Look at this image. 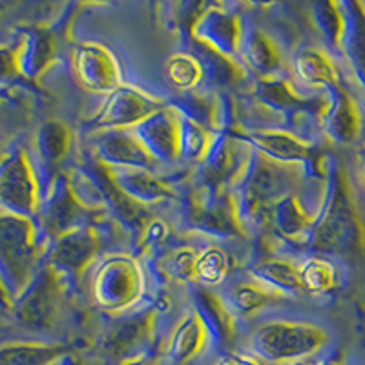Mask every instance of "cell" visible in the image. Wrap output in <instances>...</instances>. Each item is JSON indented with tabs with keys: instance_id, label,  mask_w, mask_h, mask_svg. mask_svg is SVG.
<instances>
[{
	"instance_id": "cell-40",
	"label": "cell",
	"mask_w": 365,
	"mask_h": 365,
	"mask_svg": "<svg viewBox=\"0 0 365 365\" xmlns=\"http://www.w3.org/2000/svg\"><path fill=\"white\" fill-rule=\"evenodd\" d=\"M214 365H263L252 354H225Z\"/></svg>"
},
{
	"instance_id": "cell-18",
	"label": "cell",
	"mask_w": 365,
	"mask_h": 365,
	"mask_svg": "<svg viewBox=\"0 0 365 365\" xmlns=\"http://www.w3.org/2000/svg\"><path fill=\"white\" fill-rule=\"evenodd\" d=\"M91 158L106 168L155 170L159 165L132 130H103L91 133Z\"/></svg>"
},
{
	"instance_id": "cell-36",
	"label": "cell",
	"mask_w": 365,
	"mask_h": 365,
	"mask_svg": "<svg viewBox=\"0 0 365 365\" xmlns=\"http://www.w3.org/2000/svg\"><path fill=\"white\" fill-rule=\"evenodd\" d=\"M214 139V132L181 113V135H179V159L201 165Z\"/></svg>"
},
{
	"instance_id": "cell-31",
	"label": "cell",
	"mask_w": 365,
	"mask_h": 365,
	"mask_svg": "<svg viewBox=\"0 0 365 365\" xmlns=\"http://www.w3.org/2000/svg\"><path fill=\"white\" fill-rule=\"evenodd\" d=\"M200 250L192 245H179L166 249L165 252L152 259L154 274L166 283L194 282L195 259Z\"/></svg>"
},
{
	"instance_id": "cell-9",
	"label": "cell",
	"mask_w": 365,
	"mask_h": 365,
	"mask_svg": "<svg viewBox=\"0 0 365 365\" xmlns=\"http://www.w3.org/2000/svg\"><path fill=\"white\" fill-rule=\"evenodd\" d=\"M103 214L88 210L73 194L68 181L66 170L58 172L44 188V197L38 208V214L35 217L38 232L44 237L46 245L55 237L75 230V228L88 227V225H97Z\"/></svg>"
},
{
	"instance_id": "cell-27",
	"label": "cell",
	"mask_w": 365,
	"mask_h": 365,
	"mask_svg": "<svg viewBox=\"0 0 365 365\" xmlns=\"http://www.w3.org/2000/svg\"><path fill=\"white\" fill-rule=\"evenodd\" d=\"M194 309L210 329L216 345L227 347L236 340L240 318L228 307L223 296L200 285L194 291Z\"/></svg>"
},
{
	"instance_id": "cell-43",
	"label": "cell",
	"mask_w": 365,
	"mask_h": 365,
	"mask_svg": "<svg viewBox=\"0 0 365 365\" xmlns=\"http://www.w3.org/2000/svg\"><path fill=\"white\" fill-rule=\"evenodd\" d=\"M263 364V361H262ZM263 365H316V361L311 360H298V361H285V364H263Z\"/></svg>"
},
{
	"instance_id": "cell-4",
	"label": "cell",
	"mask_w": 365,
	"mask_h": 365,
	"mask_svg": "<svg viewBox=\"0 0 365 365\" xmlns=\"http://www.w3.org/2000/svg\"><path fill=\"white\" fill-rule=\"evenodd\" d=\"M46 241L34 220L0 214V283L11 302L41 269Z\"/></svg>"
},
{
	"instance_id": "cell-30",
	"label": "cell",
	"mask_w": 365,
	"mask_h": 365,
	"mask_svg": "<svg viewBox=\"0 0 365 365\" xmlns=\"http://www.w3.org/2000/svg\"><path fill=\"white\" fill-rule=\"evenodd\" d=\"M223 298L237 318L252 316L267 309L269 305H274V303L285 299L283 296L276 294V292H272L270 289H267L265 285H262V283L252 278L241 279V282H236L234 285L228 287Z\"/></svg>"
},
{
	"instance_id": "cell-17",
	"label": "cell",
	"mask_w": 365,
	"mask_h": 365,
	"mask_svg": "<svg viewBox=\"0 0 365 365\" xmlns=\"http://www.w3.org/2000/svg\"><path fill=\"white\" fill-rule=\"evenodd\" d=\"M322 203L311 207L309 200L302 194V188L285 195L270 210L269 223L274 236L282 243L307 250Z\"/></svg>"
},
{
	"instance_id": "cell-25",
	"label": "cell",
	"mask_w": 365,
	"mask_h": 365,
	"mask_svg": "<svg viewBox=\"0 0 365 365\" xmlns=\"http://www.w3.org/2000/svg\"><path fill=\"white\" fill-rule=\"evenodd\" d=\"M291 66L296 83L303 88H311L312 91H325L341 83L336 63L322 48L314 46L299 48L292 55Z\"/></svg>"
},
{
	"instance_id": "cell-2",
	"label": "cell",
	"mask_w": 365,
	"mask_h": 365,
	"mask_svg": "<svg viewBox=\"0 0 365 365\" xmlns=\"http://www.w3.org/2000/svg\"><path fill=\"white\" fill-rule=\"evenodd\" d=\"M309 172L302 166L270 161L252 150L245 172L232 188L237 216L245 234L256 232L269 223L270 210L282 197L299 190Z\"/></svg>"
},
{
	"instance_id": "cell-42",
	"label": "cell",
	"mask_w": 365,
	"mask_h": 365,
	"mask_svg": "<svg viewBox=\"0 0 365 365\" xmlns=\"http://www.w3.org/2000/svg\"><path fill=\"white\" fill-rule=\"evenodd\" d=\"M11 307H13L11 298H9V294L6 292V289L2 287V283H0V309H11Z\"/></svg>"
},
{
	"instance_id": "cell-3",
	"label": "cell",
	"mask_w": 365,
	"mask_h": 365,
	"mask_svg": "<svg viewBox=\"0 0 365 365\" xmlns=\"http://www.w3.org/2000/svg\"><path fill=\"white\" fill-rule=\"evenodd\" d=\"M90 294L96 307L106 314H126L145 302L148 272L133 254L110 252L91 269Z\"/></svg>"
},
{
	"instance_id": "cell-29",
	"label": "cell",
	"mask_w": 365,
	"mask_h": 365,
	"mask_svg": "<svg viewBox=\"0 0 365 365\" xmlns=\"http://www.w3.org/2000/svg\"><path fill=\"white\" fill-rule=\"evenodd\" d=\"M341 6L345 13V34L341 38L340 51L365 97V4L341 2Z\"/></svg>"
},
{
	"instance_id": "cell-5",
	"label": "cell",
	"mask_w": 365,
	"mask_h": 365,
	"mask_svg": "<svg viewBox=\"0 0 365 365\" xmlns=\"http://www.w3.org/2000/svg\"><path fill=\"white\" fill-rule=\"evenodd\" d=\"M329 340V332L311 322L272 319L252 332L250 353L263 364L311 360Z\"/></svg>"
},
{
	"instance_id": "cell-16",
	"label": "cell",
	"mask_w": 365,
	"mask_h": 365,
	"mask_svg": "<svg viewBox=\"0 0 365 365\" xmlns=\"http://www.w3.org/2000/svg\"><path fill=\"white\" fill-rule=\"evenodd\" d=\"M252 148L232 132L214 133L207 158L200 165V179L232 190L245 172Z\"/></svg>"
},
{
	"instance_id": "cell-33",
	"label": "cell",
	"mask_w": 365,
	"mask_h": 365,
	"mask_svg": "<svg viewBox=\"0 0 365 365\" xmlns=\"http://www.w3.org/2000/svg\"><path fill=\"white\" fill-rule=\"evenodd\" d=\"M165 77L181 93L200 90L207 83L203 64L190 50L178 51L166 58Z\"/></svg>"
},
{
	"instance_id": "cell-23",
	"label": "cell",
	"mask_w": 365,
	"mask_h": 365,
	"mask_svg": "<svg viewBox=\"0 0 365 365\" xmlns=\"http://www.w3.org/2000/svg\"><path fill=\"white\" fill-rule=\"evenodd\" d=\"M237 58L249 75L254 73L256 79L282 75L285 63L279 42L262 28H245Z\"/></svg>"
},
{
	"instance_id": "cell-20",
	"label": "cell",
	"mask_w": 365,
	"mask_h": 365,
	"mask_svg": "<svg viewBox=\"0 0 365 365\" xmlns=\"http://www.w3.org/2000/svg\"><path fill=\"white\" fill-rule=\"evenodd\" d=\"M132 132L145 150L158 163L179 161V135H181V112L174 104L166 103L143 123L133 126Z\"/></svg>"
},
{
	"instance_id": "cell-32",
	"label": "cell",
	"mask_w": 365,
	"mask_h": 365,
	"mask_svg": "<svg viewBox=\"0 0 365 365\" xmlns=\"http://www.w3.org/2000/svg\"><path fill=\"white\" fill-rule=\"evenodd\" d=\"M299 282H302L303 292L307 294H331L340 285V270L331 259L316 254L299 263Z\"/></svg>"
},
{
	"instance_id": "cell-7",
	"label": "cell",
	"mask_w": 365,
	"mask_h": 365,
	"mask_svg": "<svg viewBox=\"0 0 365 365\" xmlns=\"http://www.w3.org/2000/svg\"><path fill=\"white\" fill-rule=\"evenodd\" d=\"M237 135L243 143L250 146L254 152L265 155L267 159L282 165L302 166L309 172L311 178L325 181L327 175V163L319 154L314 141L309 137L285 128H237L227 130Z\"/></svg>"
},
{
	"instance_id": "cell-34",
	"label": "cell",
	"mask_w": 365,
	"mask_h": 365,
	"mask_svg": "<svg viewBox=\"0 0 365 365\" xmlns=\"http://www.w3.org/2000/svg\"><path fill=\"white\" fill-rule=\"evenodd\" d=\"M64 356L63 345L19 344L0 349V365H55Z\"/></svg>"
},
{
	"instance_id": "cell-12",
	"label": "cell",
	"mask_w": 365,
	"mask_h": 365,
	"mask_svg": "<svg viewBox=\"0 0 365 365\" xmlns=\"http://www.w3.org/2000/svg\"><path fill=\"white\" fill-rule=\"evenodd\" d=\"M159 316L161 314L154 303L141 305L126 314L113 316V322L101 338V353L117 361V365L137 354L148 353Z\"/></svg>"
},
{
	"instance_id": "cell-44",
	"label": "cell",
	"mask_w": 365,
	"mask_h": 365,
	"mask_svg": "<svg viewBox=\"0 0 365 365\" xmlns=\"http://www.w3.org/2000/svg\"><path fill=\"white\" fill-rule=\"evenodd\" d=\"M316 365H344V364H341V361H338V360H331V358H329V360L319 361V364H316Z\"/></svg>"
},
{
	"instance_id": "cell-19",
	"label": "cell",
	"mask_w": 365,
	"mask_h": 365,
	"mask_svg": "<svg viewBox=\"0 0 365 365\" xmlns=\"http://www.w3.org/2000/svg\"><path fill=\"white\" fill-rule=\"evenodd\" d=\"M325 93L327 104L319 117V130L334 145H353L358 141L364 125L358 103L341 83L325 90Z\"/></svg>"
},
{
	"instance_id": "cell-13",
	"label": "cell",
	"mask_w": 365,
	"mask_h": 365,
	"mask_svg": "<svg viewBox=\"0 0 365 365\" xmlns=\"http://www.w3.org/2000/svg\"><path fill=\"white\" fill-rule=\"evenodd\" d=\"M165 106L166 101L150 96L141 88L123 84L104 97L99 108L88 120V128L91 133L103 130H132Z\"/></svg>"
},
{
	"instance_id": "cell-15",
	"label": "cell",
	"mask_w": 365,
	"mask_h": 365,
	"mask_svg": "<svg viewBox=\"0 0 365 365\" xmlns=\"http://www.w3.org/2000/svg\"><path fill=\"white\" fill-rule=\"evenodd\" d=\"M71 68L77 84L90 93L106 97L125 84L119 58L103 42H79L71 55Z\"/></svg>"
},
{
	"instance_id": "cell-26",
	"label": "cell",
	"mask_w": 365,
	"mask_h": 365,
	"mask_svg": "<svg viewBox=\"0 0 365 365\" xmlns=\"http://www.w3.org/2000/svg\"><path fill=\"white\" fill-rule=\"evenodd\" d=\"M249 276L285 299L303 292L298 263L276 254H263L256 257L249 267Z\"/></svg>"
},
{
	"instance_id": "cell-41",
	"label": "cell",
	"mask_w": 365,
	"mask_h": 365,
	"mask_svg": "<svg viewBox=\"0 0 365 365\" xmlns=\"http://www.w3.org/2000/svg\"><path fill=\"white\" fill-rule=\"evenodd\" d=\"M119 365H154V356L148 353H143V354H137V356L128 358V360L120 361Z\"/></svg>"
},
{
	"instance_id": "cell-35",
	"label": "cell",
	"mask_w": 365,
	"mask_h": 365,
	"mask_svg": "<svg viewBox=\"0 0 365 365\" xmlns=\"http://www.w3.org/2000/svg\"><path fill=\"white\" fill-rule=\"evenodd\" d=\"M230 272V257L227 250L220 245H207L197 252L195 259L194 282L201 287L214 289V287L223 285L225 279Z\"/></svg>"
},
{
	"instance_id": "cell-45",
	"label": "cell",
	"mask_w": 365,
	"mask_h": 365,
	"mask_svg": "<svg viewBox=\"0 0 365 365\" xmlns=\"http://www.w3.org/2000/svg\"><path fill=\"white\" fill-rule=\"evenodd\" d=\"M361 175H364V181H365V158H364V168H361Z\"/></svg>"
},
{
	"instance_id": "cell-22",
	"label": "cell",
	"mask_w": 365,
	"mask_h": 365,
	"mask_svg": "<svg viewBox=\"0 0 365 365\" xmlns=\"http://www.w3.org/2000/svg\"><path fill=\"white\" fill-rule=\"evenodd\" d=\"M115 187L143 208H152L158 205L178 200V187L166 179L159 178L154 170L139 168H108Z\"/></svg>"
},
{
	"instance_id": "cell-11",
	"label": "cell",
	"mask_w": 365,
	"mask_h": 365,
	"mask_svg": "<svg viewBox=\"0 0 365 365\" xmlns=\"http://www.w3.org/2000/svg\"><path fill=\"white\" fill-rule=\"evenodd\" d=\"M245 28L240 13L227 6L197 4L182 34L185 41L195 42L225 57L237 58Z\"/></svg>"
},
{
	"instance_id": "cell-24",
	"label": "cell",
	"mask_w": 365,
	"mask_h": 365,
	"mask_svg": "<svg viewBox=\"0 0 365 365\" xmlns=\"http://www.w3.org/2000/svg\"><path fill=\"white\" fill-rule=\"evenodd\" d=\"M73 143V130L61 120H46L44 125L38 126L34 139L35 159H37L42 174L48 175V182L58 172H63L61 168L70 158ZM48 182H46V187H48Z\"/></svg>"
},
{
	"instance_id": "cell-14",
	"label": "cell",
	"mask_w": 365,
	"mask_h": 365,
	"mask_svg": "<svg viewBox=\"0 0 365 365\" xmlns=\"http://www.w3.org/2000/svg\"><path fill=\"white\" fill-rule=\"evenodd\" d=\"M66 287L68 283L50 265L42 263L28 287L13 299L11 309L26 327L35 331L48 329L61 309Z\"/></svg>"
},
{
	"instance_id": "cell-10",
	"label": "cell",
	"mask_w": 365,
	"mask_h": 365,
	"mask_svg": "<svg viewBox=\"0 0 365 365\" xmlns=\"http://www.w3.org/2000/svg\"><path fill=\"white\" fill-rule=\"evenodd\" d=\"M104 247V236L97 225L75 228L48 243L44 263L68 283L79 285L101 259Z\"/></svg>"
},
{
	"instance_id": "cell-28",
	"label": "cell",
	"mask_w": 365,
	"mask_h": 365,
	"mask_svg": "<svg viewBox=\"0 0 365 365\" xmlns=\"http://www.w3.org/2000/svg\"><path fill=\"white\" fill-rule=\"evenodd\" d=\"M57 57V41L51 29L29 28L17 44L19 70L24 79L35 81Z\"/></svg>"
},
{
	"instance_id": "cell-38",
	"label": "cell",
	"mask_w": 365,
	"mask_h": 365,
	"mask_svg": "<svg viewBox=\"0 0 365 365\" xmlns=\"http://www.w3.org/2000/svg\"><path fill=\"white\" fill-rule=\"evenodd\" d=\"M172 240H174V228L163 217H150L139 236L135 237V245L139 252L145 256H155L165 252L166 249L172 247Z\"/></svg>"
},
{
	"instance_id": "cell-39",
	"label": "cell",
	"mask_w": 365,
	"mask_h": 365,
	"mask_svg": "<svg viewBox=\"0 0 365 365\" xmlns=\"http://www.w3.org/2000/svg\"><path fill=\"white\" fill-rule=\"evenodd\" d=\"M21 70H19L17 61V46H0V84L13 83L15 79H21Z\"/></svg>"
},
{
	"instance_id": "cell-1",
	"label": "cell",
	"mask_w": 365,
	"mask_h": 365,
	"mask_svg": "<svg viewBox=\"0 0 365 365\" xmlns=\"http://www.w3.org/2000/svg\"><path fill=\"white\" fill-rule=\"evenodd\" d=\"M365 249V227L347 170L338 161L327 163L325 190L307 250L334 256H354Z\"/></svg>"
},
{
	"instance_id": "cell-8",
	"label": "cell",
	"mask_w": 365,
	"mask_h": 365,
	"mask_svg": "<svg viewBox=\"0 0 365 365\" xmlns=\"http://www.w3.org/2000/svg\"><path fill=\"white\" fill-rule=\"evenodd\" d=\"M44 190L37 168L24 148L9 150L0 159V214L34 220L42 205Z\"/></svg>"
},
{
	"instance_id": "cell-6",
	"label": "cell",
	"mask_w": 365,
	"mask_h": 365,
	"mask_svg": "<svg viewBox=\"0 0 365 365\" xmlns=\"http://www.w3.org/2000/svg\"><path fill=\"white\" fill-rule=\"evenodd\" d=\"M179 200L182 221L192 232L220 240L247 236L241 227L236 197L230 188L216 187L197 179Z\"/></svg>"
},
{
	"instance_id": "cell-37",
	"label": "cell",
	"mask_w": 365,
	"mask_h": 365,
	"mask_svg": "<svg viewBox=\"0 0 365 365\" xmlns=\"http://www.w3.org/2000/svg\"><path fill=\"white\" fill-rule=\"evenodd\" d=\"M312 21L327 44L340 50L345 34V13L341 2L319 0L312 4Z\"/></svg>"
},
{
	"instance_id": "cell-21",
	"label": "cell",
	"mask_w": 365,
	"mask_h": 365,
	"mask_svg": "<svg viewBox=\"0 0 365 365\" xmlns=\"http://www.w3.org/2000/svg\"><path fill=\"white\" fill-rule=\"evenodd\" d=\"M216 345L210 329L192 307L179 318L165 341V356L174 365H187Z\"/></svg>"
}]
</instances>
